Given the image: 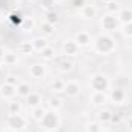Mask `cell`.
Masks as SVG:
<instances>
[{
    "mask_svg": "<svg viewBox=\"0 0 132 132\" xmlns=\"http://www.w3.org/2000/svg\"><path fill=\"white\" fill-rule=\"evenodd\" d=\"M115 49V42L111 35H100L95 40V51L100 54H109Z\"/></svg>",
    "mask_w": 132,
    "mask_h": 132,
    "instance_id": "obj_1",
    "label": "cell"
},
{
    "mask_svg": "<svg viewBox=\"0 0 132 132\" xmlns=\"http://www.w3.org/2000/svg\"><path fill=\"white\" fill-rule=\"evenodd\" d=\"M59 125H60V118L55 111H51V112L46 111L45 117L40 120V126L46 131H54L55 128H59Z\"/></svg>",
    "mask_w": 132,
    "mask_h": 132,
    "instance_id": "obj_2",
    "label": "cell"
},
{
    "mask_svg": "<svg viewBox=\"0 0 132 132\" xmlns=\"http://www.w3.org/2000/svg\"><path fill=\"white\" fill-rule=\"evenodd\" d=\"M89 85H91L92 91H97V92H104V91L109 88V81H108V78H106L104 75H101V74H95V75H92Z\"/></svg>",
    "mask_w": 132,
    "mask_h": 132,
    "instance_id": "obj_3",
    "label": "cell"
},
{
    "mask_svg": "<svg viewBox=\"0 0 132 132\" xmlns=\"http://www.w3.org/2000/svg\"><path fill=\"white\" fill-rule=\"evenodd\" d=\"M8 126L11 128V129H15V131H19V129H23V128H26V125H28V120L23 117V115H20V114H14V115H9L8 117Z\"/></svg>",
    "mask_w": 132,
    "mask_h": 132,
    "instance_id": "obj_4",
    "label": "cell"
},
{
    "mask_svg": "<svg viewBox=\"0 0 132 132\" xmlns=\"http://www.w3.org/2000/svg\"><path fill=\"white\" fill-rule=\"evenodd\" d=\"M101 26L103 29L106 31H115L118 28V19L114 15V14H106L103 19H101Z\"/></svg>",
    "mask_w": 132,
    "mask_h": 132,
    "instance_id": "obj_5",
    "label": "cell"
},
{
    "mask_svg": "<svg viewBox=\"0 0 132 132\" xmlns=\"http://www.w3.org/2000/svg\"><path fill=\"white\" fill-rule=\"evenodd\" d=\"M63 92H65L68 97H77L80 94V85L77 81H74V80H69V81H66L65 91Z\"/></svg>",
    "mask_w": 132,
    "mask_h": 132,
    "instance_id": "obj_6",
    "label": "cell"
},
{
    "mask_svg": "<svg viewBox=\"0 0 132 132\" xmlns=\"http://www.w3.org/2000/svg\"><path fill=\"white\" fill-rule=\"evenodd\" d=\"M78 43L75 40H66L63 43V54L65 55H77L78 54Z\"/></svg>",
    "mask_w": 132,
    "mask_h": 132,
    "instance_id": "obj_7",
    "label": "cell"
},
{
    "mask_svg": "<svg viewBox=\"0 0 132 132\" xmlns=\"http://www.w3.org/2000/svg\"><path fill=\"white\" fill-rule=\"evenodd\" d=\"M117 19L120 23H129L132 22V9L131 8H120L118 12H117Z\"/></svg>",
    "mask_w": 132,
    "mask_h": 132,
    "instance_id": "obj_8",
    "label": "cell"
},
{
    "mask_svg": "<svg viewBox=\"0 0 132 132\" xmlns=\"http://www.w3.org/2000/svg\"><path fill=\"white\" fill-rule=\"evenodd\" d=\"M0 92L3 95V98H12L17 95V86L14 85H9V83H5L2 88H0Z\"/></svg>",
    "mask_w": 132,
    "mask_h": 132,
    "instance_id": "obj_9",
    "label": "cell"
},
{
    "mask_svg": "<svg viewBox=\"0 0 132 132\" xmlns=\"http://www.w3.org/2000/svg\"><path fill=\"white\" fill-rule=\"evenodd\" d=\"M29 74L32 78H43L46 74V68H45V65H40V63L32 65L29 68Z\"/></svg>",
    "mask_w": 132,
    "mask_h": 132,
    "instance_id": "obj_10",
    "label": "cell"
},
{
    "mask_svg": "<svg viewBox=\"0 0 132 132\" xmlns=\"http://www.w3.org/2000/svg\"><path fill=\"white\" fill-rule=\"evenodd\" d=\"M106 101H108V97L104 95V92H97V91H92V95H91V103H92L94 106H103Z\"/></svg>",
    "mask_w": 132,
    "mask_h": 132,
    "instance_id": "obj_11",
    "label": "cell"
},
{
    "mask_svg": "<svg viewBox=\"0 0 132 132\" xmlns=\"http://www.w3.org/2000/svg\"><path fill=\"white\" fill-rule=\"evenodd\" d=\"M80 14H81L83 19H94V17L97 15V9H95V6H92V5H83Z\"/></svg>",
    "mask_w": 132,
    "mask_h": 132,
    "instance_id": "obj_12",
    "label": "cell"
},
{
    "mask_svg": "<svg viewBox=\"0 0 132 132\" xmlns=\"http://www.w3.org/2000/svg\"><path fill=\"white\" fill-rule=\"evenodd\" d=\"M75 42L78 43V46H88L92 42V38H91V35L86 32V31H80V32H77V35H75Z\"/></svg>",
    "mask_w": 132,
    "mask_h": 132,
    "instance_id": "obj_13",
    "label": "cell"
},
{
    "mask_svg": "<svg viewBox=\"0 0 132 132\" xmlns=\"http://www.w3.org/2000/svg\"><path fill=\"white\" fill-rule=\"evenodd\" d=\"M31 43H32L34 51H38V52H42V51L48 46V42H46V38H45V37H35Z\"/></svg>",
    "mask_w": 132,
    "mask_h": 132,
    "instance_id": "obj_14",
    "label": "cell"
},
{
    "mask_svg": "<svg viewBox=\"0 0 132 132\" xmlns=\"http://www.w3.org/2000/svg\"><path fill=\"white\" fill-rule=\"evenodd\" d=\"M40 103H42V97H40V94H37V92H31V94L26 97V104L31 106V108L40 106Z\"/></svg>",
    "mask_w": 132,
    "mask_h": 132,
    "instance_id": "obj_15",
    "label": "cell"
},
{
    "mask_svg": "<svg viewBox=\"0 0 132 132\" xmlns=\"http://www.w3.org/2000/svg\"><path fill=\"white\" fill-rule=\"evenodd\" d=\"M111 98H112L114 103H123L125 98H126V92H125L123 89L117 88V89H114V91L111 92Z\"/></svg>",
    "mask_w": 132,
    "mask_h": 132,
    "instance_id": "obj_16",
    "label": "cell"
},
{
    "mask_svg": "<svg viewBox=\"0 0 132 132\" xmlns=\"http://www.w3.org/2000/svg\"><path fill=\"white\" fill-rule=\"evenodd\" d=\"M17 94L26 98V97L31 94V86H29L28 83H25V81H20V83L17 85Z\"/></svg>",
    "mask_w": 132,
    "mask_h": 132,
    "instance_id": "obj_17",
    "label": "cell"
},
{
    "mask_svg": "<svg viewBox=\"0 0 132 132\" xmlns=\"http://www.w3.org/2000/svg\"><path fill=\"white\" fill-rule=\"evenodd\" d=\"M45 114H46V109L42 108V104L37 106V108H32V111H31V117H32L34 120H37V121H40L45 117Z\"/></svg>",
    "mask_w": 132,
    "mask_h": 132,
    "instance_id": "obj_18",
    "label": "cell"
},
{
    "mask_svg": "<svg viewBox=\"0 0 132 132\" xmlns=\"http://www.w3.org/2000/svg\"><path fill=\"white\" fill-rule=\"evenodd\" d=\"M111 118H112V112L109 109H101V111H98V114H97V120H98L100 123L101 121L103 123H108V121H111Z\"/></svg>",
    "mask_w": 132,
    "mask_h": 132,
    "instance_id": "obj_19",
    "label": "cell"
},
{
    "mask_svg": "<svg viewBox=\"0 0 132 132\" xmlns=\"http://www.w3.org/2000/svg\"><path fill=\"white\" fill-rule=\"evenodd\" d=\"M31 51H34L32 43H31V42H22V43L19 45V52H20V54H25V55H28Z\"/></svg>",
    "mask_w": 132,
    "mask_h": 132,
    "instance_id": "obj_20",
    "label": "cell"
},
{
    "mask_svg": "<svg viewBox=\"0 0 132 132\" xmlns=\"http://www.w3.org/2000/svg\"><path fill=\"white\" fill-rule=\"evenodd\" d=\"M3 62H5V65H15L17 62H19V57H17V54H14V52H6L5 54V57H3Z\"/></svg>",
    "mask_w": 132,
    "mask_h": 132,
    "instance_id": "obj_21",
    "label": "cell"
},
{
    "mask_svg": "<svg viewBox=\"0 0 132 132\" xmlns=\"http://www.w3.org/2000/svg\"><path fill=\"white\" fill-rule=\"evenodd\" d=\"M40 29H42V32L46 34V35H51V34H54V31H55V26L52 25V23H48L46 20L40 25Z\"/></svg>",
    "mask_w": 132,
    "mask_h": 132,
    "instance_id": "obj_22",
    "label": "cell"
},
{
    "mask_svg": "<svg viewBox=\"0 0 132 132\" xmlns=\"http://www.w3.org/2000/svg\"><path fill=\"white\" fill-rule=\"evenodd\" d=\"M48 103H49V108H52L54 111H57V109H60L63 106L62 100L59 98V97H51V98L48 100Z\"/></svg>",
    "mask_w": 132,
    "mask_h": 132,
    "instance_id": "obj_23",
    "label": "cell"
},
{
    "mask_svg": "<svg viewBox=\"0 0 132 132\" xmlns=\"http://www.w3.org/2000/svg\"><path fill=\"white\" fill-rule=\"evenodd\" d=\"M65 85H66L65 80L59 78V80H55V81L52 83V91H55V92H63V91H65Z\"/></svg>",
    "mask_w": 132,
    "mask_h": 132,
    "instance_id": "obj_24",
    "label": "cell"
},
{
    "mask_svg": "<svg viewBox=\"0 0 132 132\" xmlns=\"http://www.w3.org/2000/svg\"><path fill=\"white\" fill-rule=\"evenodd\" d=\"M46 22H48V23L55 25V23L59 22V14H57L55 11H52V9H51V11H48V12H46Z\"/></svg>",
    "mask_w": 132,
    "mask_h": 132,
    "instance_id": "obj_25",
    "label": "cell"
},
{
    "mask_svg": "<svg viewBox=\"0 0 132 132\" xmlns=\"http://www.w3.org/2000/svg\"><path fill=\"white\" fill-rule=\"evenodd\" d=\"M54 55H55V52H54V48H51V46H46V48L42 51V57H43L45 60H51Z\"/></svg>",
    "mask_w": 132,
    "mask_h": 132,
    "instance_id": "obj_26",
    "label": "cell"
},
{
    "mask_svg": "<svg viewBox=\"0 0 132 132\" xmlns=\"http://www.w3.org/2000/svg\"><path fill=\"white\" fill-rule=\"evenodd\" d=\"M8 108H9V115L20 114V103H19V101H9Z\"/></svg>",
    "mask_w": 132,
    "mask_h": 132,
    "instance_id": "obj_27",
    "label": "cell"
},
{
    "mask_svg": "<svg viewBox=\"0 0 132 132\" xmlns=\"http://www.w3.org/2000/svg\"><path fill=\"white\" fill-rule=\"evenodd\" d=\"M118 9H120V6H118L117 2H109V3H106V11H108V14H115V11L118 12Z\"/></svg>",
    "mask_w": 132,
    "mask_h": 132,
    "instance_id": "obj_28",
    "label": "cell"
},
{
    "mask_svg": "<svg viewBox=\"0 0 132 132\" xmlns=\"http://www.w3.org/2000/svg\"><path fill=\"white\" fill-rule=\"evenodd\" d=\"M72 66H74V63H72L71 60H63V62L60 63V68H59V69H60L62 72H66V71H71Z\"/></svg>",
    "mask_w": 132,
    "mask_h": 132,
    "instance_id": "obj_29",
    "label": "cell"
},
{
    "mask_svg": "<svg viewBox=\"0 0 132 132\" xmlns=\"http://www.w3.org/2000/svg\"><path fill=\"white\" fill-rule=\"evenodd\" d=\"M86 131L88 132H101L100 123H89V125L86 126Z\"/></svg>",
    "mask_w": 132,
    "mask_h": 132,
    "instance_id": "obj_30",
    "label": "cell"
},
{
    "mask_svg": "<svg viewBox=\"0 0 132 132\" xmlns=\"http://www.w3.org/2000/svg\"><path fill=\"white\" fill-rule=\"evenodd\" d=\"M123 34H125L126 37H132V22L123 25Z\"/></svg>",
    "mask_w": 132,
    "mask_h": 132,
    "instance_id": "obj_31",
    "label": "cell"
},
{
    "mask_svg": "<svg viewBox=\"0 0 132 132\" xmlns=\"http://www.w3.org/2000/svg\"><path fill=\"white\" fill-rule=\"evenodd\" d=\"M40 5L43 6V8H46V9H52V6L55 5V0H40Z\"/></svg>",
    "mask_w": 132,
    "mask_h": 132,
    "instance_id": "obj_32",
    "label": "cell"
},
{
    "mask_svg": "<svg viewBox=\"0 0 132 132\" xmlns=\"http://www.w3.org/2000/svg\"><path fill=\"white\" fill-rule=\"evenodd\" d=\"M5 54H6V52H5V49H3V48L0 46V60H3V57H5Z\"/></svg>",
    "mask_w": 132,
    "mask_h": 132,
    "instance_id": "obj_33",
    "label": "cell"
},
{
    "mask_svg": "<svg viewBox=\"0 0 132 132\" xmlns=\"http://www.w3.org/2000/svg\"><path fill=\"white\" fill-rule=\"evenodd\" d=\"M31 2H34V0H31Z\"/></svg>",
    "mask_w": 132,
    "mask_h": 132,
    "instance_id": "obj_34",
    "label": "cell"
}]
</instances>
